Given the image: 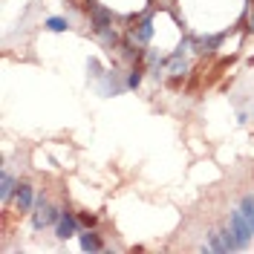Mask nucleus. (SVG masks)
<instances>
[{"mask_svg": "<svg viewBox=\"0 0 254 254\" xmlns=\"http://www.w3.org/2000/svg\"><path fill=\"white\" fill-rule=\"evenodd\" d=\"M222 231H225V240H228V249H231V252H246V249L252 246V240H254L252 225L246 222V217H243L240 208L228 211V222H225Z\"/></svg>", "mask_w": 254, "mask_h": 254, "instance_id": "f257e3e1", "label": "nucleus"}, {"mask_svg": "<svg viewBox=\"0 0 254 254\" xmlns=\"http://www.w3.org/2000/svg\"><path fill=\"white\" fill-rule=\"evenodd\" d=\"M61 211H64V208L52 205L47 196L41 193V196H38V202H35V208H32V228H35V231H44V228H49V225H58Z\"/></svg>", "mask_w": 254, "mask_h": 254, "instance_id": "f03ea898", "label": "nucleus"}, {"mask_svg": "<svg viewBox=\"0 0 254 254\" xmlns=\"http://www.w3.org/2000/svg\"><path fill=\"white\" fill-rule=\"evenodd\" d=\"M125 38L133 41L136 47H147L150 38H153V15L147 12L142 17H130V26L125 29Z\"/></svg>", "mask_w": 254, "mask_h": 254, "instance_id": "7ed1b4c3", "label": "nucleus"}, {"mask_svg": "<svg viewBox=\"0 0 254 254\" xmlns=\"http://www.w3.org/2000/svg\"><path fill=\"white\" fill-rule=\"evenodd\" d=\"M38 202V193H35V185L32 182H17V190H15V199H12V205H15L17 214H32V208Z\"/></svg>", "mask_w": 254, "mask_h": 254, "instance_id": "20e7f679", "label": "nucleus"}, {"mask_svg": "<svg viewBox=\"0 0 254 254\" xmlns=\"http://www.w3.org/2000/svg\"><path fill=\"white\" fill-rule=\"evenodd\" d=\"M78 228H81L78 214L69 211V208H64L61 220H58V225H55V237L58 240H72V237H78Z\"/></svg>", "mask_w": 254, "mask_h": 254, "instance_id": "39448f33", "label": "nucleus"}, {"mask_svg": "<svg viewBox=\"0 0 254 254\" xmlns=\"http://www.w3.org/2000/svg\"><path fill=\"white\" fill-rule=\"evenodd\" d=\"M15 190H17V179L12 176V171H9V168H3V171H0V202H3V208L12 205Z\"/></svg>", "mask_w": 254, "mask_h": 254, "instance_id": "423d86ee", "label": "nucleus"}, {"mask_svg": "<svg viewBox=\"0 0 254 254\" xmlns=\"http://www.w3.org/2000/svg\"><path fill=\"white\" fill-rule=\"evenodd\" d=\"M199 252H214V254L231 252V249H228V240H225V231H222V228H214V231H208V237H205V243L199 246Z\"/></svg>", "mask_w": 254, "mask_h": 254, "instance_id": "0eeeda50", "label": "nucleus"}, {"mask_svg": "<svg viewBox=\"0 0 254 254\" xmlns=\"http://www.w3.org/2000/svg\"><path fill=\"white\" fill-rule=\"evenodd\" d=\"M122 90H127V84L119 78V72H113V69H107V72L98 78V93L101 95H119Z\"/></svg>", "mask_w": 254, "mask_h": 254, "instance_id": "6e6552de", "label": "nucleus"}, {"mask_svg": "<svg viewBox=\"0 0 254 254\" xmlns=\"http://www.w3.org/2000/svg\"><path fill=\"white\" fill-rule=\"evenodd\" d=\"M78 246H81V252H104V240L98 237L95 228L78 231Z\"/></svg>", "mask_w": 254, "mask_h": 254, "instance_id": "1a4fd4ad", "label": "nucleus"}, {"mask_svg": "<svg viewBox=\"0 0 254 254\" xmlns=\"http://www.w3.org/2000/svg\"><path fill=\"white\" fill-rule=\"evenodd\" d=\"M144 72H147V66H144L142 61H136L130 69H127V75H125V84H127V90H139L142 87V81H144Z\"/></svg>", "mask_w": 254, "mask_h": 254, "instance_id": "9d476101", "label": "nucleus"}, {"mask_svg": "<svg viewBox=\"0 0 254 254\" xmlns=\"http://www.w3.org/2000/svg\"><path fill=\"white\" fill-rule=\"evenodd\" d=\"M240 211H243V217H246V222L252 225V231H254V193H246L243 199H240Z\"/></svg>", "mask_w": 254, "mask_h": 254, "instance_id": "9b49d317", "label": "nucleus"}, {"mask_svg": "<svg viewBox=\"0 0 254 254\" xmlns=\"http://www.w3.org/2000/svg\"><path fill=\"white\" fill-rule=\"evenodd\" d=\"M44 29H47V32H55V35H61V32L69 29V20H66V17H61V15L47 17V20H44Z\"/></svg>", "mask_w": 254, "mask_h": 254, "instance_id": "f8f14e48", "label": "nucleus"}, {"mask_svg": "<svg viewBox=\"0 0 254 254\" xmlns=\"http://www.w3.org/2000/svg\"><path fill=\"white\" fill-rule=\"evenodd\" d=\"M78 222L84 225V228H95V225H98V217L90 214V211H78Z\"/></svg>", "mask_w": 254, "mask_h": 254, "instance_id": "ddd939ff", "label": "nucleus"}, {"mask_svg": "<svg viewBox=\"0 0 254 254\" xmlns=\"http://www.w3.org/2000/svg\"><path fill=\"white\" fill-rule=\"evenodd\" d=\"M237 122H240V125H249V113L240 110V113H237Z\"/></svg>", "mask_w": 254, "mask_h": 254, "instance_id": "4468645a", "label": "nucleus"}, {"mask_svg": "<svg viewBox=\"0 0 254 254\" xmlns=\"http://www.w3.org/2000/svg\"><path fill=\"white\" fill-rule=\"evenodd\" d=\"M249 29L254 32V12H252V17H249Z\"/></svg>", "mask_w": 254, "mask_h": 254, "instance_id": "2eb2a0df", "label": "nucleus"}]
</instances>
